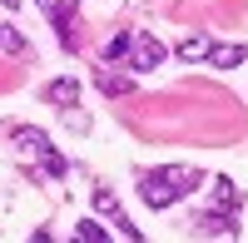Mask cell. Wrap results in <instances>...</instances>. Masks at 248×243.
<instances>
[{
  "instance_id": "cell-1",
  "label": "cell",
  "mask_w": 248,
  "mask_h": 243,
  "mask_svg": "<svg viewBox=\"0 0 248 243\" xmlns=\"http://www.w3.org/2000/svg\"><path fill=\"white\" fill-rule=\"evenodd\" d=\"M139 198H144L149 209H169L174 198H184V189L174 184V174H169V169H149V174L139 179Z\"/></svg>"
},
{
  "instance_id": "cell-14",
  "label": "cell",
  "mask_w": 248,
  "mask_h": 243,
  "mask_svg": "<svg viewBox=\"0 0 248 243\" xmlns=\"http://www.w3.org/2000/svg\"><path fill=\"white\" fill-rule=\"evenodd\" d=\"M124 55H129V35H114L105 45V65H114V60H124Z\"/></svg>"
},
{
  "instance_id": "cell-2",
  "label": "cell",
  "mask_w": 248,
  "mask_h": 243,
  "mask_svg": "<svg viewBox=\"0 0 248 243\" xmlns=\"http://www.w3.org/2000/svg\"><path fill=\"white\" fill-rule=\"evenodd\" d=\"M124 60H129V70H134V75L159 70V65H164V45H159L149 30H139V35H129V55H124Z\"/></svg>"
},
{
  "instance_id": "cell-8",
  "label": "cell",
  "mask_w": 248,
  "mask_h": 243,
  "mask_svg": "<svg viewBox=\"0 0 248 243\" xmlns=\"http://www.w3.org/2000/svg\"><path fill=\"white\" fill-rule=\"evenodd\" d=\"M70 20H75V5H55L50 10V25H55V35H60V45H75V25H70Z\"/></svg>"
},
{
  "instance_id": "cell-15",
  "label": "cell",
  "mask_w": 248,
  "mask_h": 243,
  "mask_svg": "<svg viewBox=\"0 0 248 243\" xmlns=\"http://www.w3.org/2000/svg\"><path fill=\"white\" fill-rule=\"evenodd\" d=\"M0 45H5L10 55H25V40H20L15 30H5V25H0Z\"/></svg>"
},
{
  "instance_id": "cell-12",
  "label": "cell",
  "mask_w": 248,
  "mask_h": 243,
  "mask_svg": "<svg viewBox=\"0 0 248 243\" xmlns=\"http://www.w3.org/2000/svg\"><path fill=\"white\" fill-rule=\"evenodd\" d=\"M40 164H45V174H50V179H65V174H70V164H65V154H55L50 144L40 149Z\"/></svg>"
},
{
  "instance_id": "cell-5",
  "label": "cell",
  "mask_w": 248,
  "mask_h": 243,
  "mask_svg": "<svg viewBox=\"0 0 248 243\" xmlns=\"http://www.w3.org/2000/svg\"><path fill=\"white\" fill-rule=\"evenodd\" d=\"M45 105L75 109V105H79V85H75V79H50V85H45Z\"/></svg>"
},
{
  "instance_id": "cell-7",
  "label": "cell",
  "mask_w": 248,
  "mask_h": 243,
  "mask_svg": "<svg viewBox=\"0 0 248 243\" xmlns=\"http://www.w3.org/2000/svg\"><path fill=\"white\" fill-rule=\"evenodd\" d=\"M94 85H99V90H105L109 99H119V94H134V79H129V75H109L105 65H99V70H94Z\"/></svg>"
},
{
  "instance_id": "cell-11",
  "label": "cell",
  "mask_w": 248,
  "mask_h": 243,
  "mask_svg": "<svg viewBox=\"0 0 248 243\" xmlns=\"http://www.w3.org/2000/svg\"><path fill=\"white\" fill-rule=\"evenodd\" d=\"M15 139H20L25 149H35V154L50 144V139H45V129H35V124H15Z\"/></svg>"
},
{
  "instance_id": "cell-6",
  "label": "cell",
  "mask_w": 248,
  "mask_h": 243,
  "mask_svg": "<svg viewBox=\"0 0 248 243\" xmlns=\"http://www.w3.org/2000/svg\"><path fill=\"white\" fill-rule=\"evenodd\" d=\"M209 50H214V40H209V35H184V40H179V60H184V65H199V60H209Z\"/></svg>"
},
{
  "instance_id": "cell-9",
  "label": "cell",
  "mask_w": 248,
  "mask_h": 243,
  "mask_svg": "<svg viewBox=\"0 0 248 243\" xmlns=\"http://www.w3.org/2000/svg\"><path fill=\"white\" fill-rule=\"evenodd\" d=\"M209 194H214V209H238V189H233V179H214L209 184Z\"/></svg>"
},
{
  "instance_id": "cell-13",
  "label": "cell",
  "mask_w": 248,
  "mask_h": 243,
  "mask_svg": "<svg viewBox=\"0 0 248 243\" xmlns=\"http://www.w3.org/2000/svg\"><path fill=\"white\" fill-rule=\"evenodd\" d=\"M75 238H79V243H105L109 233H105V228H99V224H94V218H85V224H79V228H75Z\"/></svg>"
},
{
  "instance_id": "cell-3",
  "label": "cell",
  "mask_w": 248,
  "mask_h": 243,
  "mask_svg": "<svg viewBox=\"0 0 248 243\" xmlns=\"http://www.w3.org/2000/svg\"><path fill=\"white\" fill-rule=\"evenodd\" d=\"M194 233H199V238H214V233H218V238H233V233H238L233 209H223V213H218V209H214V213H199V218H194Z\"/></svg>"
},
{
  "instance_id": "cell-4",
  "label": "cell",
  "mask_w": 248,
  "mask_h": 243,
  "mask_svg": "<svg viewBox=\"0 0 248 243\" xmlns=\"http://www.w3.org/2000/svg\"><path fill=\"white\" fill-rule=\"evenodd\" d=\"M94 213H99V218H109V224H119V228H124V238H139V228L129 224V218H124L119 198H114L109 189H94Z\"/></svg>"
},
{
  "instance_id": "cell-10",
  "label": "cell",
  "mask_w": 248,
  "mask_h": 243,
  "mask_svg": "<svg viewBox=\"0 0 248 243\" xmlns=\"http://www.w3.org/2000/svg\"><path fill=\"white\" fill-rule=\"evenodd\" d=\"M243 45H214L209 50V65H218V70H233V65H243Z\"/></svg>"
}]
</instances>
